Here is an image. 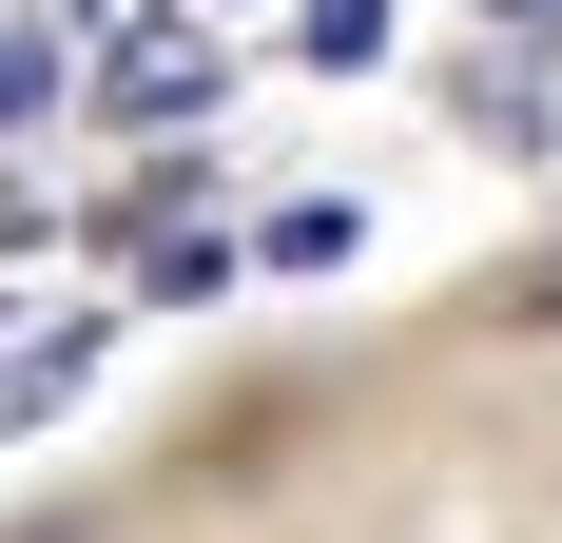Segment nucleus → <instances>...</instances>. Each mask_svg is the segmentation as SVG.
Returning a JSON list of instances; mask_svg holds the SVG:
<instances>
[{
    "label": "nucleus",
    "mask_w": 562,
    "mask_h": 543,
    "mask_svg": "<svg viewBox=\"0 0 562 543\" xmlns=\"http://www.w3.org/2000/svg\"><path fill=\"white\" fill-rule=\"evenodd\" d=\"M136 136H175V117H214V40H116V78H98Z\"/></svg>",
    "instance_id": "obj_1"
},
{
    "label": "nucleus",
    "mask_w": 562,
    "mask_h": 543,
    "mask_svg": "<svg viewBox=\"0 0 562 543\" xmlns=\"http://www.w3.org/2000/svg\"><path fill=\"white\" fill-rule=\"evenodd\" d=\"M233 291V233L214 214H136V311H214Z\"/></svg>",
    "instance_id": "obj_2"
},
{
    "label": "nucleus",
    "mask_w": 562,
    "mask_h": 543,
    "mask_svg": "<svg viewBox=\"0 0 562 543\" xmlns=\"http://www.w3.org/2000/svg\"><path fill=\"white\" fill-rule=\"evenodd\" d=\"M291 58H311V78H369V58H389V0H311Z\"/></svg>",
    "instance_id": "obj_3"
},
{
    "label": "nucleus",
    "mask_w": 562,
    "mask_h": 543,
    "mask_svg": "<svg viewBox=\"0 0 562 543\" xmlns=\"http://www.w3.org/2000/svg\"><path fill=\"white\" fill-rule=\"evenodd\" d=\"M20 117H58V40H0V136Z\"/></svg>",
    "instance_id": "obj_4"
},
{
    "label": "nucleus",
    "mask_w": 562,
    "mask_h": 543,
    "mask_svg": "<svg viewBox=\"0 0 562 543\" xmlns=\"http://www.w3.org/2000/svg\"><path fill=\"white\" fill-rule=\"evenodd\" d=\"M505 311H524V330H562V253H524V272H505Z\"/></svg>",
    "instance_id": "obj_5"
},
{
    "label": "nucleus",
    "mask_w": 562,
    "mask_h": 543,
    "mask_svg": "<svg viewBox=\"0 0 562 543\" xmlns=\"http://www.w3.org/2000/svg\"><path fill=\"white\" fill-rule=\"evenodd\" d=\"M524 20H562V0H524Z\"/></svg>",
    "instance_id": "obj_6"
}]
</instances>
